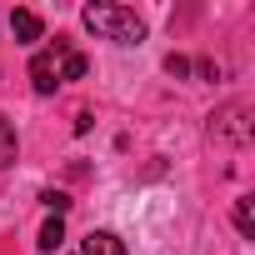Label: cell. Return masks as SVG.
I'll return each mask as SVG.
<instances>
[{
  "mask_svg": "<svg viewBox=\"0 0 255 255\" xmlns=\"http://www.w3.org/2000/svg\"><path fill=\"white\" fill-rule=\"evenodd\" d=\"M80 20H85L90 35L115 40V45H140V40H145V20H140L135 10H125V5H85Z\"/></svg>",
  "mask_w": 255,
  "mask_h": 255,
  "instance_id": "cell-1",
  "label": "cell"
},
{
  "mask_svg": "<svg viewBox=\"0 0 255 255\" xmlns=\"http://www.w3.org/2000/svg\"><path fill=\"white\" fill-rule=\"evenodd\" d=\"M65 55H70L65 40H55L50 50H35V60H30V85H35V95H55V90L65 85Z\"/></svg>",
  "mask_w": 255,
  "mask_h": 255,
  "instance_id": "cell-2",
  "label": "cell"
},
{
  "mask_svg": "<svg viewBox=\"0 0 255 255\" xmlns=\"http://www.w3.org/2000/svg\"><path fill=\"white\" fill-rule=\"evenodd\" d=\"M245 105H230L220 115H210V140H245Z\"/></svg>",
  "mask_w": 255,
  "mask_h": 255,
  "instance_id": "cell-3",
  "label": "cell"
},
{
  "mask_svg": "<svg viewBox=\"0 0 255 255\" xmlns=\"http://www.w3.org/2000/svg\"><path fill=\"white\" fill-rule=\"evenodd\" d=\"M80 255H130V250H125V240L110 235V230H90L85 245H80Z\"/></svg>",
  "mask_w": 255,
  "mask_h": 255,
  "instance_id": "cell-4",
  "label": "cell"
},
{
  "mask_svg": "<svg viewBox=\"0 0 255 255\" xmlns=\"http://www.w3.org/2000/svg\"><path fill=\"white\" fill-rule=\"evenodd\" d=\"M10 35H15L20 45H35V40L45 35V25H40L35 10H15V15H10Z\"/></svg>",
  "mask_w": 255,
  "mask_h": 255,
  "instance_id": "cell-5",
  "label": "cell"
},
{
  "mask_svg": "<svg viewBox=\"0 0 255 255\" xmlns=\"http://www.w3.org/2000/svg\"><path fill=\"white\" fill-rule=\"evenodd\" d=\"M10 165H15V125L0 110V170H10Z\"/></svg>",
  "mask_w": 255,
  "mask_h": 255,
  "instance_id": "cell-6",
  "label": "cell"
},
{
  "mask_svg": "<svg viewBox=\"0 0 255 255\" xmlns=\"http://www.w3.org/2000/svg\"><path fill=\"white\" fill-rule=\"evenodd\" d=\"M60 240H65V215H50V220L40 225V240H35V245L50 255V250H60Z\"/></svg>",
  "mask_w": 255,
  "mask_h": 255,
  "instance_id": "cell-7",
  "label": "cell"
},
{
  "mask_svg": "<svg viewBox=\"0 0 255 255\" xmlns=\"http://www.w3.org/2000/svg\"><path fill=\"white\" fill-rule=\"evenodd\" d=\"M235 230H240L245 240L255 235V195H240V200H235Z\"/></svg>",
  "mask_w": 255,
  "mask_h": 255,
  "instance_id": "cell-8",
  "label": "cell"
},
{
  "mask_svg": "<svg viewBox=\"0 0 255 255\" xmlns=\"http://www.w3.org/2000/svg\"><path fill=\"white\" fill-rule=\"evenodd\" d=\"M80 75H85V55L70 50V55H65V80H80Z\"/></svg>",
  "mask_w": 255,
  "mask_h": 255,
  "instance_id": "cell-9",
  "label": "cell"
},
{
  "mask_svg": "<svg viewBox=\"0 0 255 255\" xmlns=\"http://www.w3.org/2000/svg\"><path fill=\"white\" fill-rule=\"evenodd\" d=\"M40 200L50 205V215H65V210H70V195H60V190H45Z\"/></svg>",
  "mask_w": 255,
  "mask_h": 255,
  "instance_id": "cell-10",
  "label": "cell"
},
{
  "mask_svg": "<svg viewBox=\"0 0 255 255\" xmlns=\"http://www.w3.org/2000/svg\"><path fill=\"white\" fill-rule=\"evenodd\" d=\"M165 70H170V75H190V60H185V55H170Z\"/></svg>",
  "mask_w": 255,
  "mask_h": 255,
  "instance_id": "cell-11",
  "label": "cell"
}]
</instances>
